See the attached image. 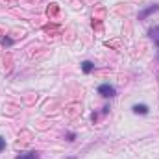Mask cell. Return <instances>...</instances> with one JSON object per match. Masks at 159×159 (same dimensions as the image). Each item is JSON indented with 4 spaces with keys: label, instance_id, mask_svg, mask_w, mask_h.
I'll use <instances>...</instances> for the list:
<instances>
[{
    "label": "cell",
    "instance_id": "obj_1",
    "mask_svg": "<svg viewBox=\"0 0 159 159\" xmlns=\"http://www.w3.org/2000/svg\"><path fill=\"white\" fill-rule=\"evenodd\" d=\"M98 94H102V96H106V98H113V96L117 94V91H115L113 85H109V83H102V85L98 87Z\"/></svg>",
    "mask_w": 159,
    "mask_h": 159
},
{
    "label": "cell",
    "instance_id": "obj_2",
    "mask_svg": "<svg viewBox=\"0 0 159 159\" xmlns=\"http://www.w3.org/2000/svg\"><path fill=\"white\" fill-rule=\"evenodd\" d=\"M131 109H133V113H135V115H148V111H150L146 104H135Z\"/></svg>",
    "mask_w": 159,
    "mask_h": 159
},
{
    "label": "cell",
    "instance_id": "obj_3",
    "mask_svg": "<svg viewBox=\"0 0 159 159\" xmlns=\"http://www.w3.org/2000/svg\"><path fill=\"white\" fill-rule=\"evenodd\" d=\"M157 9H159V6H157V4H154V6H150L148 9H144V11H141V13H139V19L143 20V19H146V17H148L150 13H154V11H157Z\"/></svg>",
    "mask_w": 159,
    "mask_h": 159
},
{
    "label": "cell",
    "instance_id": "obj_4",
    "mask_svg": "<svg viewBox=\"0 0 159 159\" xmlns=\"http://www.w3.org/2000/svg\"><path fill=\"white\" fill-rule=\"evenodd\" d=\"M15 159H39V152H26V154H20V156H17Z\"/></svg>",
    "mask_w": 159,
    "mask_h": 159
},
{
    "label": "cell",
    "instance_id": "obj_5",
    "mask_svg": "<svg viewBox=\"0 0 159 159\" xmlns=\"http://www.w3.org/2000/svg\"><path fill=\"white\" fill-rule=\"evenodd\" d=\"M148 35L154 39V43L157 44V50H159V26H156V28H152L150 32H148Z\"/></svg>",
    "mask_w": 159,
    "mask_h": 159
},
{
    "label": "cell",
    "instance_id": "obj_6",
    "mask_svg": "<svg viewBox=\"0 0 159 159\" xmlns=\"http://www.w3.org/2000/svg\"><path fill=\"white\" fill-rule=\"evenodd\" d=\"M93 69H94V65H93V61H83V63H81V70H83L85 74H89V72H91Z\"/></svg>",
    "mask_w": 159,
    "mask_h": 159
},
{
    "label": "cell",
    "instance_id": "obj_7",
    "mask_svg": "<svg viewBox=\"0 0 159 159\" xmlns=\"http://www.w3.org/2000/svg\"><path fill=\"white\" fill-rule=\"evenodd\" d=\"M2 44H4V46H11V44H13V39H9V37H4V39H2Z\"/></svg>",
    "mask_w": 159,
    "mask_h": 159
},
{
    "label": "cell",
    "instance_id": "obj_8",
    "mask_svg": "<svg viewBox=\"0 0 159 159\" xmlns=\"http://www.w3.org/2000/svg\"><path fill=\"white\" fill-rule=\"evenodd\" d=\"M4 148H6V139H4V137L0 135V152H2Z\"/></svg>",
    "mask_w": 159,
    "mask_h": 159
},
{
    "label": "cell",
    "instance_id": "obj_9",
    "mask_svg": "<svg viewBox=\"0 0 159 159\" xmlns=\"http://www.w3.org/2000/svg\"><path fill=\"white\" fill-rule=\"evenodd\" d=\"M74 137H76L74 133H69V135H67V141H74Z\"/></svg>",
    "mask_w": 159,
    "mask_h": 159
},
{
    "label": "cell",
    "instance_id": "obj_10",
    "mask_svg": "<svg viewBox=\"0 0 159 159\" xmlns=\"http://www.w3.org/2000/svg\"><path fill=\"white\" fill-rule=\"evenodd\" d=\"M69 159H74V157H69Z\"/></svg>",
    "mask_w": 159,
    "mask_h": 159
}]
</instances>
